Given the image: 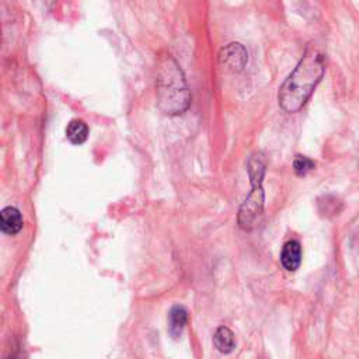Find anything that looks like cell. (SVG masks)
Here are the masks:
<instances>
[{"label": "cell", "mask_w": 359, "mask_h": 359, "mask_svg": "<svg viewBox=\"0 0 359 359\" xmlns=\"http://www.w3.org/2000/svg\"><path fill=\"white\" fill-rule=\"evenodd\" d=\"M314 167H316V163L311 158H309L307 156L299 154L293 160V170L300 177H303V175L309 174L310 171H313Z\"/></svg>", "instance_id": "30bf717a"}, {"label": "cell", "mask_w": 359, "mask_h": 359, "mask_svg": "<svg viewBox=\"0 0 359 359\" xmlns=\"http://www.w3.org/2000/svg\"><path fill=\"white\" fill-rule=\"evenodd\" d=\"M188 323V310L184 306H174L168 314V330L170 334L177 338L182 332Z\"/></svg>", "instance_id": "52a82bcc"}, {"label": "cell", "mask_w": 359, "mask_h": 359, "mask_svg": "<svg viewBox=\"0 0 359 359\" xmlns=\"http://www.w3.org/2000/svg\"><path fill=\"white\" fill-rule=\"evenodd\" d=\"M324 72L325 66L323 53L316 48L307 49L297 66L279 88V107L289 114L300 111L311 97L317 84L321 81Z\"/></svg>", "instance_id": "6da1fadb"}, {"label": "cell", "mask_w": 359, "mask_h": 359, "mask_svg": "<svg viewBox=\"0 0 359 359\" xmlns=\"http://www.w3.org/2000/svg\"><path fill=\"white\" fill-rule=\"evenodd\" d=\"M280 262L286 271H296L302 262V247L297 240H289L285 243L280 252Z\"/></svg>", "instance_id": "5b68a950"}, {"label": "cell", "mask_w": 359, "mask_h": 359, "mask_svg": "<svg viewBox=\"0 0 359 359\" xmlns=\"http://www.w3.org/2000/svg\"><path fill=\"white\" fill-rule=\"evenodd\" d=\"M0 227L6 234H17L22 229V217L17 208L7 206L0 213Z\"/></svg>", "instance_id": "8992f818"}, {"label": "cell", "mask_w": 359, "mask_h": 359, "mask_svg": "<svg viewBox=\"0 0 359 359\" xmlns=\"http://www.w3.org/2000/svg\"><path fill=\"white\" fill-rule=\"evenodd\" d=\"M251 191L241 203L237 222L241 229L251 230L264 212V188L262 181L266 171V158L262 151H254L247 161Z\"/></svg>", "instance_id": "3957f363"}, {"label": "cell", "mask_w": 359, "mask_h": 359, "mask_svg": "<svg viewBox=\"0 0 359 359\" xmlns=\"http://www.w3.org/2000/svg\"><path fill=\"white\" fill-rule=\"evenodd\" d=\"M219 60L222 65L227 66L229 69L241 70L248 60V53L241 43L233 42L222 49L219 55Z\"/></svg>", "instance_id": "277c9868"}, {"label": "cell", "mask_w": 359, "mask_h": 359, "mask_svg": "<svg viewBox=\"0 0 359 359\" xmlns=\"http://www.w3.org/2000/svg\"><path fill=\"white\" fill-rule=\"evenodd\" d=\"M157 102L158 107L168 115L182 114L191 102L184 73L178 63L171 56H164L157 67Z\"/></svg>", "instance_id": "7a4b0ae2"}, {"label": "cell", "mask_w": 359, "mask_h": 359, "mask_svg": "<svg viewBox=\"0 0 359 359\" xmlns=\"http://www.w3.org/2000/svg\"><path fill=\"white\" fill-rule=\"evenodd\" d=\"M88 126L81 119H72L66 128V137L73 144H81L87 140Z\"/></svg>", "instance_id": "ba28073f"}, {"label": "cell", "mask_w": 359, "mask_h": 359, "mask_svg": "<svg viewBox=\"0 0 359 359\" xmlns=\"http://www.w3.org/2000/svg\"><path fill=\"white\" fill-rule=\"evenodd\" d=\"M213 342L215 346L222 352V353H230L234 346H236V341H234V334L231 332L230 328L222 325L216 330L215 337H213Z\"/></svg>", "instance_id": "9c48e42d"}]
</instances>
